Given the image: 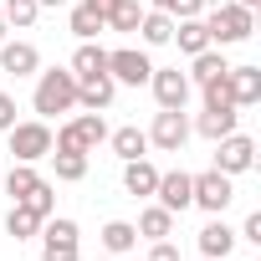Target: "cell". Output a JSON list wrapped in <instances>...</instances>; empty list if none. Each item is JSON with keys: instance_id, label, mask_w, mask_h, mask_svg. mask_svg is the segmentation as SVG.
<instances>
[{"instance_id": "6da1fadb", "label": "cell", "mask_w": 261, "mask_h": 261, "mask_svg": "<svg viewBox=\"0 0 261 261\" xmlns=\"http://www.w3.org/2000/svg\"><path fill=\"white\" fill-rule=\"evenodd\" d=\"M31 108H36L41 118L72 113V108H77V77H72V67H51V72H36V92H31Z\"/></svg>"}, {"instance_id": "7a4b0ae2", "label": "cell", "mask_w": 261, "mask_h": 261, "mask_svg": "<svg viewBox=\"0 0 261 261\" xmlns=\"http://www.w3.org/2000/svg\"><path fill=\"white\" fill-rule=\"evenodd\" d=\"M205 31H210V46H236V41H246L251 36V26H256V11H246V6H210L205 16Z\"/></svg>"}, {"instance_id": "3957f363", "label": "cell", "mask_w": 261, "mask_h": 261, "mask_svg": "<svg viewBox=\"0 0 261 261\" xmlns=\"http://www.w3.org/2000/svg\"><path fill=\"white\" fill-rule=\"evenodd\" d=\"M82 256V230L67 215H46L41 220V261H77Z\"/></svg>"}, {"instance_id": "277c9868", "label": "cell", "mask_w": 261, "mask_h": 261, "mask_svg": "<svg viewBox=\"0 0 261 261\" xmlns=\"http://www.w3.org/2000/svg\"><path fill=\"white\" fill-rule=\"evenodd\" d=\"M6 139H11L16 164H36V159H46V154H51V128H46V118L11 123V128H6Z\"/></svg>"}, {"instance_id": "5b68a950", "label": "cell", "mask_w": 261, "mask_h": 261, "mask_svg": "<svg viewBox=\"0 0 261 261\" xmlns=\"http://www.w3.org/2000/svg\"><path fill=\"white\" fill-rule=\"evenodd\" d=\"M230 200H236L230 174H220V169L190 174V205H200V210H210V215H225V205H230Z\"/></svg>"}, {"instance_id": "8992f818", "label": "cell", "mask_w": 261, "mask_h": 261, "mask_svg": "<svg viewBox=\"0 0 261 261\" xmlns=\"http://www.w3.org/2000/svg\"><path fill=\"white\" fill-rule=\"evenodd\" d=\"M149 144H154L159 154H179V149L190 144V118H185V108H159V113H154Z\"/></svg>"}, {"instance_id": "52a82bcc", "label": "cell", "mask_w": 261, "mask_h": 261, "mask_svg": "<svg viewBox=\"0 0 261 261\" xmlns=\"http://www.w3.org/2000/svg\"><path fill=\"white\" fill-rule=\"evenodd\" d=\"M149 72H154V62H149L139 46H118V51H108V77L123 82V87H144Z\"/></svg>"}, {"instance_id": "ba28073f", "label": "cell", "mask_w": 261, "mask_h": 261, "mask_svg": "<svg viewBox=\"0 0 261 261\" xmlns=\"http://www.w3.org/2000/svg\"><path fill=\"white\" fill-rule=\"evenodd\" d=\"M251 164H256V144H251L246 134H225V139H215V169H220V174L236 179V174H246Z\"/></svg>"}, {"instance_id": "9c48e42d", "label": "cell", "mask_w": 261, "mask_h": 261, "mask_svg": "<svg viewBox=\"0 0 261 261\" xmlns=\"http://www.w3.org/2000/svg\"><path fill=\"white\" fill-rule=\"evenodd\" d=\"M149 87H154L159 108H185V102H190V77H185L179 67H154V72H149Z\"/></svg>"}, {"instance_id": "30bf717a", "label": "cell", "mask_w": 261, "mask_h": 261, "mask_svg": "<svg viewBox=\"0 0 261 261\" xmlns=\"http://www.w3.org/2000/svg\"><path fill=\"white\" fill-rule=\"evenodd\" d=\"M225 92L236 108H256L261 102V67H230L225 72Z\"/></svg>"}, {"instance_id": "8fae6325", "label": "cell", "mask_w": 261, "mask_h": 261, "mask_svg": "<svg viewBox=\"0 0 261 261\" xmlns=\"http://www.w3.org/2000/svg\"><path fill=\"white\" fill-rule=\"evenodd\" d=\"M154 200H159L169 215H185V210H190V174H185V169H169V174H159V185H154Z\"/></svg>"}, {"instance_id": "7c38bea8", "label": "cell", "mask_w": 261, "mask_h": 261, "mask_svg": "<svg viewBox=\"0 0 261 261\" xmlns=\"http://www.w3.org/2000/svg\"><path fill=\"white\" fill-rule=\"evenodd\" d=\"M0 67H6L11 77H31L41 67V51L31 41H0Z\"/></svg>"}, {"instance_id": "4fadbf2b", "label": "cell", "mask_w": 261, "mask_h": 261, "mask_svg": "<svg viewBox=\"0 0 261 261\" xmlns=\"http://www.w3.org/2000/svg\"><path fill=\"white\" fill-rule=\"evenodd\" d=\"M154 185H159V169L149 164V154L123 164V190L134 195V200H149V195H154Z\"/></svg>"}, {"instance_id": "5bb4252c", "label": "cell", "mask_w": 261, "mask_h": 261, "mask_svg": "<svg viewBox=\"0 0 261 261\" xmlns=\"http://www.w3.org/2000/svg\"><path fill=\"white\" fill-rule=\"evenodd\" d=\"M190 62H195V67L185 72V77H190V87H210V82H220V77L230 72V62H225L215 46H205V51H200V57H190Z\"/></svg>"}, {"instance_id": "9a60e30c", "label": "cell", "mask_w": 261, "mask_h": 261, "mask_svg": "<svg viewBox=\"0 0 261 261\" xmlns=\"http://www.w3.org/2000/svg\"><path fill=\"white\" fill-rule=\"evenodd\" d=\"M113 92H118V82L102 72V77H82L77 82V108H87V113H102L108 102H113Z\"/></svg>"}, {"instance_id": "2e32d148", "label": "cell", "mask_w": 261, "mask_h": 261, "mask_svg": "<svg viewBox=\"0 0 261 261\" xmlns=\"http://www.w3.org/2000/svg\"><path fill=\"white\" fill-rule=\"evenodd\" d=\"M230 251H236V230H230V225L215 215V220L200 230V256H210V261H225Z\"/></svg>"}, {"instance_id": "e0dca14e", "label": "cell", "mask_w": 261, "mask_h": 261, "mask_svg": "<svg viewBox=\"0 0 261 261\" xmlns=\"http://www.w3.org/2000/svg\"><path fill=\"white\" fill-rule=\"evenodd\" d=\"M236 123H241V108H230V102H220V108H205L195 128H200V134H205V139L215 144V139H225V134H236Z\"/></svg>"}, {"instance_id": "ac0fdd59", "label": "cell", "mask_w": 261, "mask_h": 261, "mask_svg": "<svg viewBox=\"0 0 261 261\" xmlns=\"http://www.w3.org/2000/svg\"><path fill=\"white\" fill-rule=\"evenodd\" d=\"M108 144H113V154H118L123 164L149 154V134H144V128H134V123H128V128H113V134H108Z\"/></svg>"}, {"instance_id": "d6986e66", "label": "cell", "mask_w": 261, "mask_h": 261, "mask_svg": "<svg viewBox=\"0 0 261 261\" xmlns=\"http://www.w3.org/2000/svg\"><path fill=\"white\" fill-rule=\"evenodd\" d=\"M169 41H179L185 57H200V51L210 46V31H205L200 16H190V21H174V36H169Z\"/></svg>"}, {"instance_id": "ffe728a7", "label": "cell", "mask_w": 261, "mask_h": 261, "mask_svg": "<svg viewBox=\"0 0 261 261\" xmlns=\"http://www.w3.org/2000/svg\"><path fill=\"white\" fill-rule=\"evenodd\" d=\"M108 72V51L97 46V41H82L77 51H72V77L82 82V77H102Z\"/></svg>"}, {"instance_id": "44dd1931", "label": "cell", "mask_w": 261, "mask_h": 261, "mask_svg": "<svg viewBox=\"0 0 261 261\" xmlns=\"http://www.w3.org/2000/svg\"><path fill=\"white\" fill-rule=\"evenodd\" d=\"M139 36H144V46H169V36H174V16H169V11H144Z\"/></svg>"}, {"instance_id": "7402d4cb", "label": "cell", "mask_w": 261, "mask_h": 261, "mask_svg": "<svg viewBox=\"0 0 261 261\" xmlns=\"http://www.w3.org/2000/svg\"><path fill=\"white\" fill-rule=\"evenodd\" d=\"M134 230H139L144 241H169V236H174V215H169L164 205H149V210L139 215V225H134Z\"/></svg>"}, {"instance_id": "603a6c76", "label": "cell", "mask_w": 261, "mask_h": 261, "mask_svg": "<svg viewBox=\"0 0 261 261\" xmlns=\"http://www.w3.org/2000/svg\"><path fill=\"white\" fill-rule=\"evenodd\" d=\"M46 159L57 164V179H62V185H77V179H87V154H77V149H51Z\"/></svg>"}, {"instance_id": "cb8c5ba5", "label": "cell", "mask_w": 261, "mask_h": 261, "mask_svg": "<svg viewBox=\"0 0 261 261\" xmlns=\"http://www.w3.org/2000/svg\"><path fill=\"white\" fill-rule=\"evenodd\" d=\"M6 236H16V241H31V236H41V215L31 210V205H11V215H6Z\"/></svg>"}, {"instance_id": "d4e9b609", "label": "cell", "mask_w": 261, "mask_h": 261, "mask_svg": "<svg viewBox=\"0 0 261 261\" xmlns=\"http://www.w3.org/2000/svg\"><path fill=\"white\" fill-rule=\"evenodd\" d=\"M102 246L113 251V256H128L139 246V230H134V220H108L102 225Z\"/></svg>"}, {"instance_id": "484cf974", "label": "cell", "mask_w": 261, "mask_h": 261, "mask_svg": "<svg viewBox=\"0 0 261 261\" xmlns=\"http://www.w3.org/2000/svg\"><path fill=\"white\" fill-rule=\"evenodd\" d=\"M0 185H6V195H11V200H26V195L41 185V174H36L31 164H11L6 174H0Z\"/></svg>"}, {"instance_id": "4316f807", "label": "cell", "mask_w": 261, "mask_h": 261, "mask_svg": "<svg viewBox=\"0 0 261 261\" xmlns=\"http://www.w3.org/2000/svg\"><path fill=\"white\" fill-rule=\"evenodd\" d=\"M139 21H144V6H139V0H113V11H108V31H139Z\"/></svg>"}, {"instance_id": "83f0119b", "label": "cell", "mask_w": 261, "mask_h": 261, "mask_svg": "<svg viewBox=\"0 0 261 261\" xmlns=\"http://www.w3.org/2000/svg\"><path fill=\"white\" fill-rule=\"evenodd\" d=\"M67 26H72V36H77V41H92L97 31H108V26H102V16H97V11H87V6H72V21H67Z\"/></svg>"}, {"instance_id": "f1b7e54d", "label": "cell", "mask_w": 261, "mask_h": 261, "mask_svg": "<svg viewBox=\"0 0 261 261\" xmlns=\"http://www.w3.org/2000/svg\"><path fill=\"white\" fill-rule=\"evenodd\" d=\"M0 16H6V26H36V16H41V6L36 0H6V6H0Z\"/></svg>"}, {"instance_id": "f546056e", "label": "cell", "mask_w": 261, "mask_h": 261, "mask_svg": "<svg viewBox=\"0 0 261 261\" xmlns=\"http://www.w3.org/2000/svg\"><path fill=\"white\" fill-rule=\"evenodd\" d=\"M21 205H31V210H36V215H41V220H46V215H51V210H57V195H51V185H46V179H41V185H36V190H31V195H26V200H21Z\"/></svg>"}, {"instance_id": "4dcf8cb0", "label": "cell", "mask_w": 261, "mask_h": 261, "mask_svg": "<svg viewBox=\"0 0 261 261\" xmlns=\"http://www.w3.org/2000/svg\"><path fill=\"white\" fill-rule=\"evenodd\" d=\"M236 241H251V246H261V210H251L246 215V225H241V236Z\"/></svg>"}, {"instance_id": "1f68e13d", "label": "cell", "mask_w": 261, "mask_h": 261, "mask_svg": "<svg viewBox=\"0 0 261 261\" xmlns=\"http://www.w3.org/2000/svg\"><path fill=\"white\" fill-rule=\"evenodd\" d=\"M11 123H16V97H11V92H0V134H6Z\"/></svg>"}, {"instance_id": "d6a6232c", "label": "cell", "mask_w": 261, "mask_h": 261, "mask_svg": "<svg viewBox=\"0 0 261 261\" xmlns=\"http://www.w3.org/2000/svg\"><path fill=\"white\" fill-rule=\"evenodd\" d=\"M149 261H179V251H174L169 241H154V251H149Z\"/></svg>"}, {"instance_id": "836d02e7", "label": "cell", "mask_w": 261, "mask_h": 261, "mask_svg": "<svg viewBox=\"0 0 261 261\" xmlns=\"http://www.w3.org/2000/svg\"><path fill=\"white\" fill-rule=\"evenodd\" d=\"M82 6H87V11H97V16L108 21V11H113V0H82Z\"/></svg>"}, {"instance_id": "e575fe53", "label": "cell", "mask_w": 261, "mask_h": 261, "mask_svg": "<svg viewBox=\"0 0 261 261\" xmlns=\"http://www.w3.org/2000/svg\"><path fill=\"white\" fill-rule=\"evenodd\" d=\"M149 11H174V0H149Z\"/></svg>"}, {"instance_id": "d590c367", "label": "cell", "mask_w": 261, "mask_h": 261, "mask_svg": "<svg viewBox=\"0 0 261 261\" xmlns=\"http://www.w3.org/2000/svg\"><path fill=\"white\" fill-rule=\"evenodd\" d=\"M236 6H246V11H256V6H261V0H236Z\"/></svg>"}, {"instance_id": "8d00e7d4", "label": "cell", "mask_w": 261, "mask_h": 261, "mask_svg": "<svg viewBox=\"0 0 261 261\" xmlns=\"http://www.w3.org/2000/svg\"><path fill=\"white\" fill-rule=\"evenodd\" d=\"M36 6H67V0H36Z\"/></svg>"}, {"instance_id": "74e56055", "label": "cell", "mask_w": 261, "mask_h": 261, "mask_svg": "<svg viewBox=\"0 0 261 261\" xmlns=\"http://www.w3.org/2000/svg\"><path fill=\"white\" fill-rule=\"evenodd\" d=\"M0 41H6V16H0Z\"/></svg>"}, {"instance_id": "f35d334b", "label": "cell", "mask_w": 261, "mask_h": 261, "mask_svg": "<svg viewBox=\"0 0 261 261\" xmlns=\"http://www.w3.org/2000/svg\"><path fill=\"white\" fill-rule=\"evenodd\" d=\"M123 261H134V256H123Z\"/></svg>"}, {"instance_id": "ab89813d", "label": "cell", "mask_w": 261, "mask_h": 261, "mask_svg": "<svg viewBox=\"0 0 261 261\" xmlns=\"http://www.w3.org/2000/svg\"><path fill=\"white\" fill-rule=\"evenodd\" d=\"M200 261H210V256H200Z\"/></svg>"}]
</instances>
